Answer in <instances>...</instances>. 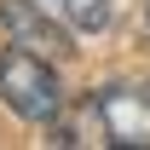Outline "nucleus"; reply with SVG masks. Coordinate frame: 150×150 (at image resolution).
Segmentation results:
<instances>
[{"label":"nucleus","instance_id":"f257e3e1","mask_svg":"<svg viewBox=\"0 0 150 150\" xmlns=\"http://www.w3.org/2000/svg\"><path fill=\"white\" fill-rule=\"evenodd\" d=\"M52 144H150V98L133 87H98L52 127Z\"/></svg>","mask_w":150,"mask_h":150},{"label":"nucleus","instance_id":"f03ea898","mask_svg":"<svg viewBox=\"0 0 150 150\" xmlns=\"http://www.w3.org/2000/svg\"><path fill=\"white\" fill-rule=\"evenodd\" d=\"M0 98L6 110L23 115V121H58L64 115V87H58V69L29 46H6L0 52Z\"/></svg>","mask_w":150,"mask_h":150},{"label":"nucleus","instance_id":"7ed1b4c3","mask_svg":"<svg viewBox=\"0 0 150 150\" xmlns=\"http://www.w3.org/2000/svg\"><path fill=\"white\" fill-rule=\"evenodd\" d=\"M0 23H6V35L18 40V46H29V52H69V35L58 29V18L40 6V0H0Z\"/></svg>","mask_w":150,"mask_h":150},{"label":"nucleus","instance_id":"20e7f679","mask_svg":"<svg viewBox=\"0 0 150 150\" xmlns=\"http://www.w3.org/2000/svg\"><path fill=\"white\" fill-rule=\"evenodd\" d=\"M40 6H46L64 29H75V35H98V29L110 23V0H40Z\"/></svg>","mask_w":150,"mask_h":150},{"label":"nucleus","instance_id":"39448f33","mask_svg":"<svg viewBox=\"0 0 150 150\" xmlns=\"http://www.w3.org/2000/svg\"><path fill=\"white\" fill-rule=\"evenodd\" d=\"M144 29H150V0H144Z\"/></svg>","mask_w":150,"mask_h":150}]
</instances>
